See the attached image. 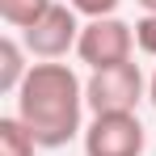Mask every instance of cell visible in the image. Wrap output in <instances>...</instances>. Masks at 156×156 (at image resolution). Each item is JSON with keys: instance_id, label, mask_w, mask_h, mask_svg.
Returning a JSON list of instances; mask_svg holds the SVG:
<instances>
[{"instance_id": "obj_1", "label": "cell", "mask_w": 156, "mask_h": 156, "mask_svg": "<svg viewBox=\"0 0 156 156\" xmlns=\"http://www.w3.org/2000/svg\"><path fill=\"white\" fill-rule=\"evenodd\" d=\"M84 80L68 63H34L17 89V118L34 131L38 148H63L84 135Z\"/></svg>"}, {"instance_id": "obj_2", "label": "cell", "mask_w": 156, "mask_h": 156, "mask_svg": "<svg viewBox=\"0 0 156 156\" xmlns=\"http://www.w3.org/2000/svg\"><path fill=\"white\" fill-rule=\"evenodd\" d=\"M144 97H148V76L139 72L135 59L89 72V80H84V101L93 114H139Z\"/></svg>"}, {"instance_id": "obj_3", "label": "cell", "mask_w": 156, "mask_h": 156, "mask_svg": "<svg viewBox=\"0 0 156 156\" xmlns=\"http://www.w3.org/2000/svg\"><path fill=\"white\" fill-rule=\"evenodd\" d=\"M80 30H84L80 13L72 4H59V0H55L30 30H21V42H26L30 59H38V63H59L68 51H76Z\"/></svg>"}, {"instance_id": "obj_4", "label": "cell", "mask_w": 156, "mask_h": 156, "mask_svg": "<svg viewBox=\"0 0 156 156\" xmlns=\"http://www.w3.org/2000/svg\"><path fill=\"white\" fill-rule=\"evenodd\" d=\"M131 51H135V26H127L122 17H93V21H84L80 42H76V59L89 72L131 63Z\"/></svg>"}, {"instance_id": "obj_5", "label": "cell", "mask_w": 156, "mask_h": 156, "mask_svg": "<svg viewBox=\"0 0 156 156\" xmlns=\"http://www.w3.org/2000/svg\"><path fill=\"white\" fill-rule=\"evenodd\" d=\"M80 144H84V156H144L148 131L139 114H93Z\"/></svg>"}, {"instance_id": "obj_6", "label": "cell", "mask_w": 156, "mask_h": 156, "mask_svg": "<svg viewBox=\"0 0 156 156\" xmlns=\"http://www.w3.org/2000/svg\"><path fill=\"white\" fill-rule=\"evenodd\" d=\"M30 51L21 38H13V34H4L0 38V93H9V97H17V89L26 84L30 76Z\"/></svg>"}, {"instance_id": "obj_7", "label": "cell", "mask_w": 156, "mask_h": 156, "mask_svg": "<svg viewBox=\"0 0 156 156\" xmlns=\"http://www.w3.org/2000/svg\"><path fill=\"white\" fill-rule=\"evenodd\" d=\"M34 152H38L34 131H30L17 114H4V118H0V156H34Z\"/></svg>"}, {"instance_id": "obj_8", "label": "cell", "mask_w": 156, "mask_h": 156, "mask_svg": "<svg viewBox=\"0 0 156 156\" xmlns=\"http://www.w3.org/2000/svg\"><path fill=\"white\" fill-rule=\"evenodd\" d=\"M51 4L55 0H0V17H4V26H13V30H30Z\"/></svg>"}, {"instance_id": "obj_9", "label": "cell", "mask_w": 156, "mask_h": 156, "mask_svg": "<svg viewBox=\"0 0 156 156\" xmlns=\"http://www.w3.org/2000/svg\"><path fill=\"white\" fill-rule=\"evenodd\" d=\"M135 47L148 55V59H156V13H144L135 21Z\"/></svg>"}, {"instance_id": "obj_10", "label": "cell", "mask_w": 156, "mask_h": 156, "mask_svg": "<svg viewBox=\"0 0 156 156\" xmlns=\"http://www.w3.org/2000/svg\"><path fill=\"white\" fill-rule=\"evenodd\" d=\"M68 4L76 9V13L84 17V21H93V17H114L122 0H68Z\"/></svg>"}, {"instance_id": "obj_11", "label": "cell", "mask_w": 156, "mask_h": 156, "mask_svg": "<svg viewBox=\"0 0 156 156\" xmlns=\"http://www.w3.org/2000/svg\"><path fill=\"white\" fill-rule=\"evenodd\" d=\"M148 101H152V110H156V68H152V76H148Z\"/></svg>"}, {"instance_id": "obj_12", "label": "cell", "mask_w": 156, "mask_h": 156, "mask_svg": "<svg viewBox=\"0 0 156 156\" xmlns=\"http://www.w3.org/2000/svg\"><path fill=\"white\" fill-rule=\"evenodd\" d=\"M135 4H139L144 13H156V0H135Z\"/></svg>"}]
</instances>
